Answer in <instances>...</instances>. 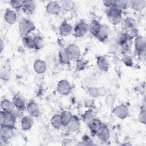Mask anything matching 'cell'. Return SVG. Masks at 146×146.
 <instances>
[{
  "label": "cell",
  "mask_w": 146,
  "mask_h": 146,
  "mask_svg": "<svg viewBox=\"0 0 146 146\" xmlns=\"http://www.w3.org/2000/svg\"><path fill=\"white\" fill-rule=\"evenodd\" d=\"M122 9L116 3L112 6L108 8L107 11V16L108 21L113 25H117L121 20Z\"/></svg>",
  "instance_id": "cell-1"
},
{
  "label": "cell",
  "mask_w": 146,
  "mask_h": 146,
  "mask_svg": "<svg viewBox=\"0 0 146 146\" xmlns=\"http://www.w3.org/2000/svg\"><path fill=\"white\" fill-rule=\"evenodd\" d=\"M18 28L20 33L23 36H26L34 31L35 27L32 21L27 19H23L19 22Z\"/></svg>",
  "instance_id": "cell-2"
},
{
  "label": "cell",
  "mask_w": 146,
  "mask_h": 146,
  "mask_svg": "<svg viewBox=\"0 0 146 146\" xmlns=\"http://www.w3.org/2000/svg\"><path fill=\"white\" fill-rule=\"evenodd\" d=\"M88 31V25L83 21L77 23L74 26L73 32L74 35L76 38L83 36Z\"/></svg>",
  "instance_id": "cell-3"
},
{
  "label": "cell",
  "mask_w": 146,
  "mask_h": 146,
  "mask_svg": "<svg viewBox=\"0 0 146 146\" xmlns=\"http://www.w3.org/2000/svg\"><path fill=\"white\" fill-rule=\"evenodd\" d=\"M12 102L14 107L19 111H24L26 108L25 99L20 94L18 93L14 95Z\"/></svg>",
  "instance_id": "cell-4"
},
{
  "label": "cell",
  "mask_w": 146,
  "mask_h": 146,
  "mask_svg": "<svg viewBox=\"0 0 146 146\" xmlns=\"http://www.w3.org/2000/svg\"><path fill=\"white\" fill-rule=\"evenodd\" d=\"M112 112L117 117L120 119H124L128 116L129 111L128 108L125 105L120 104L113 108Z\"/></svg>",
  "instance_id": "cell-5"
},
{
  "label": "cell",
  "mask_w": 146,
  "mask_h": 146,
  "mask_svg": "<svg viewBox=\"0 0 146 146\" xmlns=\"http://www.w3.org/2000/svg\"><path fill=\"white\" fill-rule=\"evenodd\" d=\"M14 135V128L1 125L0 129V136L2 141H7Z\"/></svg>",
  "instance_id": "cell-6"
},
{
  "label": "cell",
  "mask_w": 146,
  "mask_h": 146,
  "mask_svg": "<svg viewBox=\"0 0 146 146\" xmlns=\"http://www.w3.org/2000/svg\"><path fill=\"white\" fill-rule=\"evenodd\" d=\"M57 90L60 94L66 95L70 92L71 90V86L67 80L63 79L58 82L57 84Z\"/></svg>",
  "instance_id": "cell-7"
},
{
  "label": "cell",
  "mask_w": 146,
  "mask_h": 146,
  "mask_svg": "<svg viewBox=\"0 0 146 146\" xmlns=\"http://www.w3.org/2000/svg\"><path fill=\"white\" fill-rule=\"evenodd\" d=\"M102 124V123L101 121L96 117L92 119L90 123L87 124L90 132L92 136L97 135Z\"/></svg>",
  "instance_id": "cell-8"
},
{
  "label": "cell",
  "mask_w": 146,
  "mask_h": 146,
  "mask_svg": "<svg viewBox=\"0 0 146 146\" xmlns=\"http://www.w3.org/2000/svg\"><path fill=\"white\" fill-rule=\"evenodd\" d=\"M60 5L55 1L49 2L46 7V10L47 13L51 15H57L60 10Z\"/></svg>",
  "instance_id": "cell-9"
},
{
  "label": "cell",
  "mask_w": 146,
  "mask_h": 146,
  "mask_svg": "<svg viewBox=\"0 0 146 146\" xmlns=\"http://www.w3.org/2000/svg\"><path fill=\"white\" fill-rule=\"evenodd\" d=\"M98 138L102 141H107L110 138V133L108 127L104 124H102L97 135Z\"/></svg>",
  "instance_id": "cell-10"
},
{
  "label": "cell",
  "mask_w": 146,
  "mask_h": 146,
  "mask_svg": "<svg viewBox=\"0 0 146 146\" xmlns=\"http://www.w3.org/2000/svg\"><path fill=\"white\" fill-rule=\"evenodd\" d=\"M26 110L30 116L37 117L40 114V110L38 104L34 101H30L26 106Z\"/></svg>",
  "instance_id": "cell-11"
},
{
  "label": "cell",
  "mask_w": 146,
  "mask_h": 146,
  "mask_svg": "<svg viewBox=\"0 0 146 146\" xmlns=\"http://www.w3.org/2000/svg\"><path fill=\"white\" fill-rule=\"evenodd\" d=\"M5 120L2 125L14 128L16 122V116L13 112H5Z\"/></svg>",
  "instance_id": "cell-12"
},
{
  "label": "cell",
  "mask_w": 146,
  "mask_h": 146,
  "mask_svg": "<svg viewBox=\"0 0 146 146\" xmlns=\"http://www.w3.org/2000/svg\"><path fill=\"white\" fill-rule=\"evenodd\" d=\"M135 48L136 51L140 54H142L145 51V39L144 37L137 35L135 40Z\"/></svg>",
  "instance_id": "cell-13"
},
{
  "label": "cell",
  "mask_w": 146,
  "mask_h": 146,
  "mask_svg": "<svg viewBox=\"0 0 146 146\" xmlns=\"http://www.w3.org/2000/svg\"><path fill=\"white\" fill-rule=\"evenodd\" d=\"M68 50L72 60H78L80 56V50L79 47L75 44H71L66 48Z\"/></svg>",
  "instance_id": "cell-14"
},
{
  "label": "cell",
  "mask_w": 146,
  "mask_h": 146,
  "mask_svg": "<svg viewBox=\"0 0 146 146\" xmlns=\"http://www.w3.org/2000/svg\"><path fill=\"white\" fill-rule=\"evenodd\" d=\"M58 54L59 62L62 64H68L72 60L71 57L66 48L61 49L59 51Z\"/></svg>",
  "instance_id": "cell-15"
},
{
  "label": "cell",
  "mask_w": 146,
  "mask_h": 146,
  "mask_svg": "<svg viewBox=\"0 0 146 146\" xmlns=\"http://www.w3.org/2000/svg\"><path fill=\"white\" fill-rule=\"evenodd\" d=\"M4 19L9 25H13L17 21V14L14 10L7 9L5 12Z\"/></svg>",
  "instance_id": "cell-16"
},
{
  "label": "cell",
  "mask_w": 146,
  "mask_h": 146,
  "mask_svg": "<svg viewBox=\"0 0 146 146\" xmlns=\"http://www.w3.org/2000/svg\"><path fill=\"white\" fill-rule=\"evenodd\" d=\"M33 67L35 72L38 74H44L47 68L46 62L41 59H36L34 63Z\"/></svg>",
  "instance_id": "cell-17"
},
{
  "label": "cell",
  "mask_w": 146,
  "mask_h": 146,
  "mask_svg": "<svg viewBox=\"0 0 146 146\" xmlns=\"http://www.w3.org/2000/svg\"><path fill=\"white\" fill-rule=\"evenodd\" d=\"M72 32V26L67 22H63L59 26L60 34L63 36H69Z\"/></svg>",
  "instance_id": "cell-18"
},
{
  "label": "cell",
  "mask_w": 146,
  "mask_h": 146,
  "mask_svg": "<svg viewBox=\"0 0 146 146\" xmlns=\"http://www.w3.org/2000/svg\"><path fill=\"white\" fill-rule=\"evenodd\" d=\"M36 8V5L33 1H23V8L24 12L28 14H31Z\"/></svg>",
  "instance_id": "cell-19"
},
{
  "label": "cell",
  "mask_w": 146,
  "mask_h": 146,
  "mask_svg": "<svg viewBox=\"0 0 146 146\" xmlns=\"http://www.w3.org/2000/svg\"><path fill=\"white\" fill-rule=\"evenodd\" d=\"M34 120L31 116H25L21 119V125L22 129L24 131L30 129L33 125Z\"/></svg>",
  "instance_id": "cell-20"
},
{
  "label": "cell",
  "mask_w": 146,
  "mask_h": 146,
  "mask_svg": "<svg viewBox=\"0 0 146 146\" xmlns=\"http://www.w3.org/2000/svg\"><path fill=\"white\" fill-rule=\"evenodd\" d=\"M68 129L72 132L78 131L80 128V121L78 117L72 116L71 120L67 125Z\"/></svg>",
  "instance_id": "cell-21"
},
{
  "label": "cell",
  "mask_w": 146,
  "mask_h": 146,
  "mask_svg": "<svg viewBox=\"0 0 146 146\" xmlns=\"http://www.w3.org/2000/svg\"><path fill=\"white\" fill-rule=\"evenodd\" d=\"M109 29L108 27L105 25H102L100 29L96 36L100 42H104L108 37Z\"/></svg>",
  "instance_id": "cell-22"
},
{
  "label": "cell",
  "mask_w": 146,
  "mask_h": 146,
  "mask_svg": "<svg viewBox=\"0 0 146 146\" xmlns=\"http://www.w3.org/2000/svg\"><path fill=\"white\" fill-rule=\"evenodd\" d=\"M101 24L96 20H92L88 25V31L94 36H96L101 27Z\"/></svg>",
  "instance_id": "cell-23"
},
{
  "label": "cell",
  "mask_w": 146,
  "mask_h": 146,
  "mask_svg": "<svg viewBox=\"0 0 146 146\" xmlns=\"http://www.w3.org/2000/svg\"><path fill=\"white\" fill-rule=\"evenodd\" d=\"M130 6L133 10L136 11H141L145 7V1L144 0H135L130 1Z\"/></svg>",
  "instance_id": "cell-24"
},
{
  "label": "cell",
  "mask_w": 146,
  "mask_h": 146,
  "mask_svg": "<svg viewBox=\"0 0 146 146\" xmlns=\"http://www.w3.org/2000/svg\"><path fill=\"white\" fill-rule=\"evenodd\" d=\"M97 65L100 70L103 71H107L109 68V63L106 58L103 56H99L97 58Z\"/></svg>",
  "instance_id": "cell-25"
},
{
  "label": "cell",
  "mask_w": 146,
  "mask_h": 146,
  "mask_svg": "<svg viewBox=\"0 0 146 146\" xmlns=\"http://www.w3.org/2000/svg\"><path fill=\"white\" fill-rule=\"evenodd\" d=\"M14 107L13 102L8 99H3L1 102V108L2 111L4 112H12Z\"/></svg>",
  "instance_id": "cell-26"
},
{
  "label": "cell",
  "mask_w": 146,
  "mask_h": 146,
  "mask_svg": "<svg viewBox=\"0 0 146 146\" xmlns=\"http://www.w3.org/2000/svg\"><path fill=\"white\" fill-rule=\"evenodd\" d=\"M122 28L126 31L135 27V21L132 18H127L122 22Z\"/></svg>",
  "instance_id": "cell-27"
},
{
  "label": "cell",
  "mask_w": 146,
  "mask_h": 146,
  "mask_svg": "<svg viewBox=\"0 0 146 146\" xmlns=\"http://www.w3.org/2000/svg\"><path fill=\"white\" fill-rule=\"evenodd\" d=\"M51 125L55 129H59L63 125L60 115L55 114L54 115L51 119Z\"/></svg>",
  "instance_id": "cell-28"
},
{
  "label": "cell",
  "mask_w": 146,
  "mask_h": 146,
  "mask_svg": "<svg viewBox=\"0 0 146 146\" xmlns=\"http://www.w3.org/2000/svg\"><path fill=\"white\" fill-rule=\"evenodd\" d=\"M72 113L68 111H63L60 114L62 124L64 126H67L72 117Z\"/></svg>",
  "instance_id": "cell-29"
},
{
  "label": "cell",
  "mask_w": 146,
  "mask_h": 146,
  "mask_svg": "<svg viewBox=\"0 0 146 146\" xmlns=\"http://www.w3.org/2000/svg\"><path fill=\"white\" fill-rule=\"evenodd\" d=\"M34 48L35 50H40L44 46V42L43 38L40 36H35L33 38Z\"/></svg>",
  "instance_id": "cell-30"
},
{
  "label": "cell",
  "mask_w": 146,
  "mask_h": 146,
  "mask_svg": "<svg viewBox=\"0 0 146 146\" xmlns=\"http://www.w3.org/2000/svg\"><path fill=\"white\" fill-rule=\"evenodd\" d=\"M94 118H95V113L91 109L86 111L83 115V121L87 124Z\"/></svg>",
  "instance_id": "cell-31"
},
{
  "label": "cell",
  "mask_w": 146,
  "mask_h": 146,
  "mask_svg": "<svg viewBox=\"0 0 146 146\" xmlns=\"http://www.w3.org/2000/svg\"><path fill=\"white\" fill-rule=\"evenodd\" d=\"M22 42L23 45L29 48H34V40L33 38L26 35V36H23L22 39Z\"/></svg>",
  "instance_id": "cell-32"
},
{
  "label": "cell",
  "mask_w": 146,
  "mask_h": 146,
  "mask_svg": "<svg viewBox=\"0 0 146 146\" xmlns=\"http://www.w3.org/2000/svg\"><path fill=\"white\" fill-rule=\"evenodd\" d=\"M130 39L131 38L129 37V36L125 33H123L119 35L117 39V42L119 45L123 46L126 45L128 40Z\"/></svg>",
  "instance_id": "cell-33"
},
{
  "label": "cell",
  "mask_w": 146,
  "mask_h": 146,
  "mask_svg": "<svg viewBox=\"0 0 146 146\" xmlns=\"http://www.w3.org/2000/svg\"><path fill=\"white\" fill-rule=\"evenodd\" d=\"M10 4L11 7L17 11H19L23 8V1L12 0L10 1Z\"/></svg>",
  "instance_id": "cell-34"
},
{
  "label": "cell",
  "mask_w": 146,
  "mask_h": 146,
  "mask_svg": "<svg viewBox=\"0 0 146 146\" xmlns=\"http://www.w3.org/2000/svg\"><path fill=\"white\" fill-rule=\"evenodd\" d=\"M62 7L67 10H69L72 9L74 6V2L70 1H64L62 2Z\"/></svg>",
  "instance_id": "cell-35"
},
{
  "label": "cell",
  "mask_w": 146,
  "mask_h": 146,
  "mask_svg": "<svg viewBox=\"0 0 146 146\" xmlns=\"http://www.w3.org/2000/svg\"><path fill=\"white\" fill-rule=\"evenodd\" d=\"M115 99L113 95L110 94V95H107V96L106 97V105L110 107L113 106V104L115 103Z\"/></svg>",
  "instance_id": "cell-36"
},
{
  "label": "cell",
  "mask_w": 146,
  "mask_h": 146,
  "mask_svg": "<svg viewBox=\"0 0 146 146\" xmlns=\"http://www.w3.org/2000/svg\"><path fill=\"white\" fill-rule=\"evenodd\" d=\"M139 121L143 124L145 123V109H142L140 111V112L139 115Z\"/></svg>",
  "instance_id": "cell-37"
},
{
  "label": "cell",
  "mask_w": 146,
  "mask_h": 146,
  "mask_svg": "<svg viewBox=\"0 0 146 146\" xmlns=\"http://www.w3.org/2000/svg\"><path fill=\"white\" fill-rule=\"evenodd\" d=\"M86 67V63L81 60H77L76 62V69L78 70H82L84 69Z\"/></svg>",
  "instance_id": "cell-38"
},
{
  "label": "cell",
  "mask_w": 146,
  "mask_h": 146,
  "mask_svg": "<svg viewBox=\"0 0 146 146\" xmlns=\"http://www.w3.org/2000/svg\"><path fill=\"white\" fill-rule=\"evenodd\" d=\"M123 62L125 63V65L128 66H131L132 65V58L129 56H125L123 58Z\"/></svg>",
  "instance_id": "cell-39"
},
{
  "label": "cell",
  "mask_w": 146,
  "mask_h": 146,
  "mask_svg": "<svg viewBox=\"0 0 146 146\" xmlns=\"http://www.w3.org/2000/svg\"><path fill=\"white\" fill-rule=\"evenodd\" d=\"M89 93L92 96V97H98L99 96V91H98V88H90V90H89Z\"/></svg>",
  "instance_id": "cell-40"
},
{
  "label": "cell",
  "mask_w": 146,
  "mask_h": 146,
  "mask_svg": "<svg viewBox=\"0 0 146 146\" xmlns=\"http://www.w3.org/2000/svg\"><path fill=\"white\" fill-rule=\"evenodd\" d=\"M103 4H104V5L105 6L110 8V7H111L113 5H114L115 4H116V1H114V0H106V1H103Z\"/></svg>",
  "instance_id": "cell-41"
},
{
  "label": "cell",
  "mask_w": 146,
  "mask_h": 146,
  "mask_svg": "<svg viewBox=\"0 0 146 146\" xmlns=\"http://www.w3.org/2000/svg\"><path fill=\"white\" fill-rule=\"evenodd\" d=\"M1 71L3 72L1 73V76L2 79H3L4 80H5V79H9L10 78V74L8 71L5 70L4 71L2 70Z\"/></svg>",
  "instance_id": "cell-42"
},
{
  "label": "cell",
  "mask_w": 146,
  "mask_h": 146,
  "mask_svg": "<svg viewBox=\"0 0 146 146\" xmlns=\"http://www.w3.org/2000/svg\"><path fill=\"white\" fill-rule=\"evenodd\" d=\"M98 91H99V96H103L104 95H106L107 93V90L104 87H101V88H98Z\"/></svg>",
  "instance_id": "cell-43"
},
{
  "label": "cell",
  "mask_w": 146,
  "mask_h": 146,
  "mask_svg": "<svg viewBox=\"0 0 146 146\" xmlns=\"http://www.w3.org/2000/svg\"><path fill=\"white\" fill-rule=\"evenodd\" d=\"M5 115V112L3 111H1V113H0V124H1V125H2L3 123H4Z\"/></svg>",
  "instance_id": "cell-44"
},
{
  "label": "cell",
  "mask_w": 146,
  "mask_h": 146,
  "mask_svg": "<svg viewBox=\"0 0 146 146\" xmlns=\"http://www.w3.org/2000/svg\"><path fill=\"white\" fill-rule=\"evenodd\" d=\"M3 46H4V44H3V40L1 39V52H2V50H3Z\"/></svg>",
  "instance_id": "cell-45"
}]
</instances>
